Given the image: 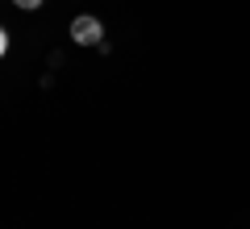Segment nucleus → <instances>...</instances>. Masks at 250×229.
<instances>
[{"instance_id": "f257e3e1", "label": "nucleus", "mask_w": 250, "mask_h": 229, "mask_svg": "<svg viewBox=\"0 0 250 229\" xmlns=\"http://www.w3.org/2000/svg\"><path fill=\"white\" fill-rule=\"evenodd\" d=\"M71 38H75V46H100L104 42V25H100L96 17H75L71 21Z\"/></svg>"}, {"instance_id": "f03ea898", "label": "nucleus", "mask_w": 250, "mask_h": 229, "mask_svg": "<svg viewBox=\"0 0 250 229\" xmlns=\"http://www.w3.org/2000/svg\"><path fill=\"white\" fill-rule=\"evenodd\" d=\"M17 9H42V0H13Z\"/></svg>"}, {"instance_id": "7ed1b4c3", "label": "nucleus", "mask_w": 250, "mask_h": 229, "mask_svg": "<svg viewBox=\"0 0 250 229\" xmlns=\"http://www.w3.org/2000/svg\"><path fill=\"white\" fill-rule=\"evenodd\" d=\"M9 50V34H4V29H0V54Z\"/></svg>"}]
</instances>
